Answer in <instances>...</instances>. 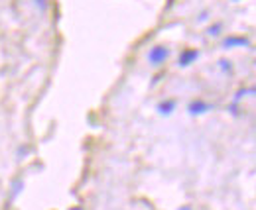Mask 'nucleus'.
<instances>
[{"label": "nucleus", "mask_w": 256, "mask_h": 210, "mask_svg": "<svg viewBox=\"0 0 256 210\" xmlns=\"http://www.w3.org/2000/svg\"><path fill=\"white\" fill-rule=\"evenodd\" d=\"M170 57V49L168 47H164V45H154L150 51H148V61H150V65H162V63H166Z\"/></svg>", "instance_id": "1"}, {"label": "nucleus", "mask_w": 256, "mask_h": 210, "mask_svg": "<svg viewBox=\"0 0 256 210\" xmlns=\"http://www.w3.org/2000/svg\"><path fill=\"white\" fill-rule=\"evenodd\" d=\"M250 41L244 37V35H228L223 39V47L224 49H232V47H248Z\"/></svg>", "instance_id": "2"}, {"label": "nucleus", "mask_w": 256, "mask_h": 210, "mask_svg": "<svg viewBox=\"0 0 256 210\" xmlns=\"http://www.w3.org/2000/svg\"><path fill=\"white\" fill-rule=\"evenodd\" d=\"M188 110H190L192 116H199V114H205V112L213 110V104H209L205 100H193V102H190Z\"/></svg>", "instance_id": "3"}, {"label": "nucleus", "mask_w": 256, "mask_h": 210, "mask_svg": "<svg viewBox=\"0 0 256 210\" xmlns=\"http://www.w3.org/2000/svg\"><path fill=\"white\" fill-rule=\"evenodd\" d=\"M197 59H199V51H197V49H184L182 55H180L178 65H180V67H190V65L195 63Z\"/></svg>", "instance_id": "4"}, {"label": "nucleus", "mask_w": 256, "mask_h": 210, "mask_svg": "<svg viewBox=\"0 0 256 210\" xmlns=\"http://www.w3.org/2000/svg\"><path fill=\"white\" fill-rule=\"evenodd\" d=\"M176 100H162L160 104H158V112H160L162 116H170L174 110H176Z\"/></svg>", "instance_id": "5"}, {"label": "nucleus", "mask_w": 256, "mask_h": 210, "mask_svg": "<svg viewBox=\"0 0 256 210\" xmlns=\"http://www.w3.org/2000/svg\"><path fill=\"white\" fill-rule=\"evenodd\" d=\"M248 94H254V89L252 87H248V89H240L238 92H236V96L232 98V104H230V112H234V108H236V104L244 98V96H248ZM236 114V112H234Z\"/></svg>", "instance_id": "6"}, {"label": "nucleus", "mask_w": 256, "mask_h": 210, "mask_svg": "<svg viewBox=\"0 0 256 210\" xmlns=\"http://www.w3.org/2000/svg\"><path fill=\"white\" fill-rule=\"evenodd\" d=\"M219 67L223 69L224 73H230V71H232V65H230V61H226V59L219 61Z\"/></svg>", "instance_id": "7"}, {"label": "nucleus", "mask_w": 256, "mask_h": 210, "mask_svg": "<svg viewBox=\"0 0 256 210\" xmlns=\"http://www.w3.org/2000/svg\"><path fill=\"white\" fill-rule=\"evenodd\" d=\"M221 28H223L221 24H215V26H211V28H209V31H207V33H209V35H213V37H217V35L221 33Z\"/></svg>", "instance_id": "8"}, {"label": "nucleus", "mask_w": 256, "mask_h": 210, "mask_svg": "<svg viewBox=\"0 0 256 210\" xmlns=\"http://www.w3.org/2000/svg\"><path fill=\"white\" fill-rule=\"evenodd\" d=\"M71 210H83V209H81V207H73Z\"/></svg>", "instance_id": "9"}, {"label": "nucleus", "mask_w": 256, "mask_h": 210, "mask_svg": "<svg viewBox=\"0 0 256 210\" xmlns=\"http://www.w3.org/2000/svg\"><path fill=\"white\" fill-rule=\"evenodd\" d=\"M180 210H192V209H180Z\"/></svg>", "instance_id": "10"}, {"label": "nucleus", "mask_w": 256, "mask_h": 210, "mask_svg": "<svg viewBox=\"0 0 256 210\" xmlns=\"http://www.w3.org/2000/svg\"><path fill=\"white\" fill-rule=\"evenodd\" d=\"M232 2H238V0H232Z\"/></svg>", "instance_id": "11"}]
</instances>
